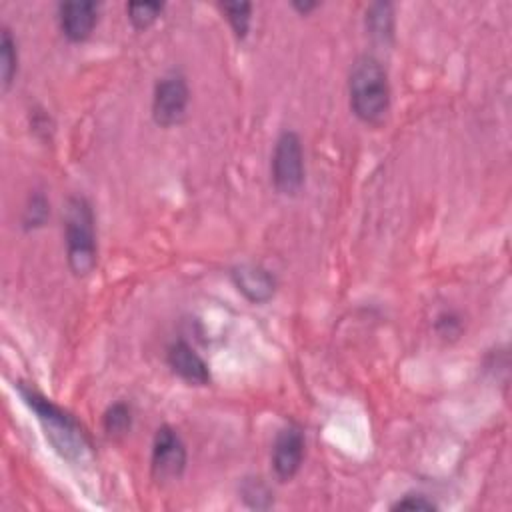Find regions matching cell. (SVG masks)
Returning a JSON list of instances; mask_svg holds the SVG:
<instances>
[{
  "label": "cell",
  "mask_w": 512,
  "mask_h": 512,
  "mask_svg": "<svg viewBox=\"0 0 512 512\" xmlns=\"http://www.w3.org/2000/svg\"><path fill=\"white\" fill-rule=\"evenodd\" d=\"M350 108L368 124H378L390 108V84L382 62L370 54L354 60L348 78Z\"/></svg>",
  "instance_id": "cell-1"
},
{
  "label": "cell",
  "mask_w": 512,
  "mask_h": 512,
  "mask_svg": "<svg viewBox=\"0 0 512 512\" xmlns=\"http://www.w3.org/2000/svg\"><path fill=\"white\" fill-rule=\"evenodd\" d=\"M20 394L26 400V404L36 412L44 428V434L48 442L54 446V450L70 462L84 460V456L90 452V442L84 430L78 426V422L68 412H64L48 398L40 396L30 388L20 386Z\"/></svg>",
  "instance_id": "cell-2"
},
{
  "label": "cell",
  "mask_w": 512,
  "mask_h": 512,
  "mask_svg": "<svg viewBox=\"0 0 512 512\" xmlns=\"http://www.w3.org/2000/svg\"><path fill=\"white\" fill-rule=\"evenodd\" d=\"M64 236L68 266L76 276H86L98 260L94 214L84 196H70L64 208Z\"/></svg>",
  "instance_id": "cell-3"
},
{
  "label": "cell",
  "mask_w": 512,
  "mask_h": 512,
  "mask_svg": "<svg viewBox=\"0 0 512 512\" xmlns=\"http://www.w3.org/2000/svg\"><path fill=\"white\" fill-rule=\"evenodd\" d=\"M272 182L280 194L294 196L304 186V150L300 136L292 130H284L272 152Z\"/></svg>",
  "instance_id": "cell-4"
},
{
  "label": "cell",
  "mask_w": 512,
  "mask_h": 512,
  "mask_svg": "<svg viewBox=\"0 0 512 512\" xmlns=\"http://www.w3.org/2000/svg\"><path fill=\"white\" fill-rule=\"evenodd\" d=\"M190 92L184 76L172 72L156 82L152 96V116L160 126H174L184 120Z\"/></svg>",
  "instance_id": "cell-5"
},
{
  "label": "cell",
  "mask_w": 512,
  "mask_h": 512,
  "mask_svg": "<svg viewBox=\"0 0 512 512\" xmlns=\"http://www.w3.org/2000/svg\"><path fill=\"white\" fill-rule=\"evenodd\" d=\"M186 468V446L170 426L158 428L152 444V474L158 482H170L182 476Z\"/></svg>",
  "instance_id": "cell-6"
},
{
  "label": "cell",
  "mask_w": 512,
  "mask_h": 512,
  "mask_svg": "<svg viewBox=\"0 0 512 512\" xmlns=\"http://www.w3.org/2000/svg\"><path fill=\"white\" fill-rule=\"evenodd\" d=\"M304 436L298 426H286L278 432L272 448V468L280 480H290L302 466Z\"/></svg>",
  "instance_id": "cell-7"
},
{
  "label": "cell",
  "mask_w": 512,
  "mask_h": 512,
  "mask_svg": "<svg viewBox=\"0 0 512 512\" xmlns=\"http://www.w3.org/2000/svg\"><path fill=\"white\" fill-rule=\"evenodd\" d=\"M96 18L98 6L94 2L76 0L60 4V28L72 42L86 40L96 26Z\"/></svg>",
  "instance_id": "cell-8"
},
{
  "label": "cell",
  "mask_w": 512,
  "mask_h": 512,
  "mask_svg": "<svg viewBox=\"0 0 512 512\" xmlns=\"http://www.w3.org/2000/svg\"><path fill=\"white\" fill-rule=\"evenodd\" d=\"M168 366L174 374L194 386H204L210 382V370L206 362L196 354V350L186 342H174L168 348Z\"/></svg>",
  "instance_id": "cell-9"
},
{
  "label": "cell",
  "mask_w": 512,
  "mask_h": 512,
  "mask_svg": "<svg viewBox=\"0 0 512 512\" xmlns=\"http://www.w3.org/2000/svg\"><path fill=\"white\" fill-rule=\"evenodd\" d=\"M232 280L250 302H266L274 296L276 290L274 276L258 264L236 266L232 270Z\"/></svg>",
  "instance_id": "cell-10"
},
{
  "label": "cell",
  "mask_w": 512,
  "mask_h": 512,
  "mask_svg": "<svg viewBox=\"0 0 512 512\" xmlns=\"http://www.w3.org/2000/svg\"><path fill=\"white\" fill-rule=\"evenodd\" d=\"M366 28L370 36L378 42H388L394 32V12L392 4L376 2L366 10Z\"/></svg>",
  "instance_id": "cell-11"
},
{
  "label": "cell",
  "mask_w": 512,
  "mask_h": 512,
  "mask_svg": "<svg viewBox=\"0 0 512 512\" xmlns=\"http://www.w3.org/2000/svg\"><path fill=\"white\" fill-rule=\"evenodd\" d=\"M0 64H2V86L8 88L16 76L18 70V52L16 42L8 28H2V40H0Z\"/></svg>",
  "instance_id": "cell-12"
},
{
  "label": "cell",
  "mask_w": 512,
  "mask_h": 512,
  "mask_svg": "<svg viewBox=\"0 0 512 512\" xmlns=\"http://www.w3.org/2000/svg\"><path fill=\"white\" fill-rule=\"evenodd\" d=\"M132 412L124 402L112 404L104 414V430L108 436H122L130 430Z\"/></svg>",
  "instance_id": "cell-13"
},
{
  "label": "cell",
  "mask_w": 512,
  "mask_h": 512,
  "mask_svg": "<svg viewBox=\"0 0 512 512\" xmlns=\"http://www.w3.org/2000/svg\"><path fill=\"white\" fill-rule=\"evenodd\" d=\"M162 8H164V4H160V2H130L126 6L128 18L134 24V28H138V30L148 28L160 16Z\"/></svg>",
  "instance_id": "cell-14"
},
{
  "label": "cell",
  "mask_w": 512,
  "mask_h": 512,
  "mask_svg": "<svg viewBox=\"0 0 512 512\" xmlns=\"http://www.w3.org/2000/svg\"><path fill=\"white\" fill-rule=\"evenodd\" d=\"M222 10L226 12V18L238 38H244L250 28V10L252 6L248 2H234V4H224Z\"/></svg>",
  "instance_id": "cell-15"
},
{
  "label": "cell",
  "mask_w": 512,
  "mask_h": 512,
  "mask_svg": "<svg viewBox=\"0 0 512 512\" xmlns=\"http://www.w3.org/2000/svg\"><path fill=\"white\" fill-rule=\"evenodd\" d=\"M48 216V202L42 194H34L24 210V224L30 226H40Z\"/></svg>",
  "instance_id": "cell-16"
},
{
  "label": "cell",
  "mask_w": 512,
  "mask_h": 512,
  "mask_svg": "<svg viewBox=\"0 0 512 512\" xmlns=\"http://www.w3.org/2000/svg\"><path fill=\"white\" fill-rule=\"evenodd\" d=\"M392 510H436V504L424 494H406L392 504Z\"/></svg>",
  "instance_id": "cell-17"
},
{
  "label": "cell",
  "mask_w": 512,
  "mask_h": 512,
  "mask_svg": "<svg viewBox=\"0 0 512 512\" xmlns=\"http://www.w3.org/2000/svg\"><path fill=\"white\" fill-rule=\"evenodd\" d=\"M294 6H296V8H298V10H302V12H304V14H306V12H308V10H312V8H314V6H316V4H312V2H304V4H298V2H296V4H294Z\"/></svg>",
  "instance_id": "cell-18"
}]
</instances>
